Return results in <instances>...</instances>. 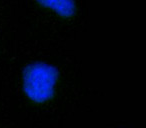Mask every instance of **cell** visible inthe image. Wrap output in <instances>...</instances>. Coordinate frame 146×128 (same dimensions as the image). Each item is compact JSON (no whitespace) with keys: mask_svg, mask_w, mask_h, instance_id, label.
<instances>
[{"mask_svg":"<svg viewBox=\"0 0 146 128\" xmlns=\"http://www.w3.org/2000/svg\"><path fill=\"white\" fill-rule=\"evenodd\" d=\"M58 71L54 66L45 63L28 65L23 73V90L35 103H43L54 96Z\"/></svg>","mask_w":146,"mask_h":128,"instance_id":"1","label":"cell"},{"mask_svg":"<svg viewBox=\"0 0 146 128\" xmlns=\"http://www.w3.org/2000/svg\"><path fill=\"white\" fill-rule=\"evenodd\" d=\"M39 4L52 9L62 17H71L75 12L74 0H37Z\"/></svg>","mask_w":146,"mask_h":128,"instance_id":"2","label":"cell"}]
</instances>
